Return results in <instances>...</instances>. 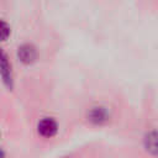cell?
Returning <instances> with one entry per match:
<instances>
[{"instance_id":"cell-1","label":"cell","mask_w":158,"mask_h":158,"mask_svg":"<svg viewBox=\"0 0 158 158\" xmlns=\"http://www.w3.org/2000/svg\"><path fill=\"white\" fill-rule=\"evenodd\" d=\"M37 128H38V133L42 137L49 138V137H53L57 133L58 126H57V122L54 120H52V118H43V120L40 121Z\"/></svg>"},{"instance_id":"cell-2","label":"cell","mask_w":158,"mask_h":158,"mask_svg":"<svg viewBox=\"0 0 158 158\" xmlns=\"http://www.w3.org/2000/svg\"><path fill=\"white\" fill-rule=\"evenodd\" d=\"M17 56L21 59V62H23L26 64H30V63H32L36 59L37 52H36V49H35L33 46H31V44H23V46H21L19 48Z\"/></svg>"},{"instance_id":"cell-3","label":"cell","mask_w":158,"mask_h":158,"mask_svg":"<svg viewBox=\"0 0 158 158\" xmlns=\"http://www.w3.org/2000/svg\"><path fill=\"white\" fill-rule=\"evenodd\" d=\"M144 144L147 151L153 154H158V132H149L146 136Z\"/></svg>"},{"instance_id":"cell-4","label":"cell","mask_w":158,"mask_h":158,"mask_svg":"<svg viewBox=\"0 0 158 158\" xmlns=\"http://www.w3.org/2000/svg\"><path fill=\"white\" fill-rule=\"evenodd\" d=\"M107 112L104 107H95L90 111V120L95 123H101L106 120Z\"/></svg>"},{"instance_id":"cell-5","label":"cell","mask_w":158,"mask_h":158,"mask_svg":"<svg viewBox=\"0 0 158 158\" xmlns=\"http://www.w3.org/2000/svg\"><path fill=\"white\" fill-rule=\"evenodd\" d=\"M1 68H2V78L4 80L9 84V81H11V73H10V67L7 64V60H6V57L4 56L2 58V64H1Z\"/></svg>"},{"instance_id":"cell-6","label":"cell","mask_w":158,"mask_h":158,"mask_svg":"<svg viewBox=\"0 0 158 158\" xmlns=\"http://www.w3.org/2000/svg\"><path fill=\"white\" fill-rule=\"evenodd\" d=\"M7 32H9V27L6 26L5 22H2V38H4V40L7 37Z\"/></svg>"}]
</instances>
